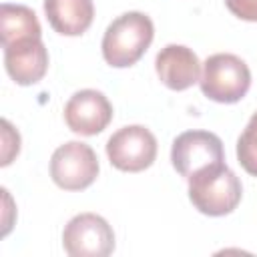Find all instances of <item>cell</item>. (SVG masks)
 I'll return each mask as SVG.
<instances>
[{
  "label": "cell",
  "instance_id": "obj_14",
  "mask_svg": "<svg viewBox=\"0 0 257 257\" xmlns=\"http://www.w3.org/2000/svg\"><path fill=\"white\" fill-rule=\"evenodd\" d=\"M2 139H4V147H2V167L10 165L12 159L20 153V135L18 131L12 128V124L4 118L2 120Z\"/></svg>",
  "mask_w": 257,
  "mask_h": 257
},
{
  "label": "cell",
  "instance_id": "obj_7",
  "mask_svg": "<svg viewBox=\"0 0 257 257\" xmlns=\"http://www.w3.org/2000/svg\"><path fill=\"white\" fill-rule=\"evenodd\" d=\"M106 157L118 171H145L157 159V139L149 128L141 124L122 126L106 141Z\"/></svg>",
  "mask_w": 257,
  "mask_h": 257
},
{
  "label": "cell",
  "instance_id": "obj_4",
  "mask_svg": "<svg viewBox=\"0 0 257 257\" xmlns=\"http://www.w3.org/2000/svg\"><path fill=\"white\" fill-rule=\"evenodd\" d=\"M50 177L64 191H82L98 177V159L86 143L68 141L50 157Z\"/></svg>",
  "mask_w": 257,
  "mask_h": 257
},
{
  "label": "cell",
  "instance_id": "obj_8",
  "mask_svg": "<svg viewBox=\"0 0 257 257\" xmlns=\"http://www.w3.org/2000/svg\"><path fill=\"white\" fill-rule=\"evenodd\" d=\"M64 120L72 133L92 137L102 133L112 120V104L100 90L84 88L74 92L64 104Z\"/></svg>",
  "mask_w": 257,
  "mask_h": 257
},
{
  "label": "cell",
  "instance_id": "obj_10",
  "mask_svg": "<svg viewBox=\"0 0 257 257\" xmlns=\"http://www.w3.org/2000/svg\"><path fill=\"white\" fill-rule=\"evenodd\" d=\"M155 68L161 82L171 90H187L201 80L199 56L183 44H167L155 58Z\"/></svg>",
  "mask_w": 257,
  "mask_h": 257
},
{
  "label": "cell",
  "instance_id": "obj_1",
  "mask_svg": "<svg viewBox=\"0 0 257 257\" xmlns=\"http://www.w3.org/2000/svg\"><path fill=\"white\" fill-rule=\"evenodd\" d=\"M155 38L153 20L143 12H124L114 18L102 36V56L114 68H126L141 60Z\"/></svg>",
  "mask_w": 257,
  "mask_h": 257
},
{
  "label": "cell",
  "instance_id": "obj_12",
  "mask_svg": "<svg viewBox=\"0 0 257 257\" xmlns=\"http://www.w3.org/2000/svg\"><path fill=\"white\" fill-rule=\"evenodd\" d=\"M0 38L2 48L24 38H42V28L34 10L22 4L4 2L0 6Z\"/></svg>",
  "mask_w": 257,
  "mask_h": 257
},
{
  "label": "cell",
  "instance_id": "obj_9",
  "mask_svg": "<svg viewBox=\"0 0 257 257\" xmlns=\"http://www.w3.org/2000/svg\"><path fill=\"white\" fill-rule=\"evenodd\" d=\"M4 66L20 86L40 82L48 70V50L42 38H24L4 46Z\"/></svg>",
  "mask_w": 257,
  "mask_h": 257
},
{
  "label": "cell",
  "instance_id": "obj_5",
  "mask_svg": "<svg viewBox=\"0 0 257 257\" xmlns=\"http://www.w3.org/2000/svg\"><path fill=\"white\" fill-rule=\"evenodd\" d=\"M171 163L181 177L191 179L209 167L225 163L223 143L209 131H185L173 141Z\"/></svg>",
  "mask_w": 257,
  "mask_h": 257
},
{
  "label": "cell",
  "instance_id": "obj_11",
  "mask_svg": "<svg viewBox=\"0 0 257 257\" xmlns=\"http://www.w3.org/2000/svg\"><path fill=\"white\" fill-rule=\"evenodd\" d=\"M44 14L54 32L80 36L92 24L94 4L92 0H44Z\"/></svg>",
  "mask_w": 257,
  "mask_h": 257
},
{
  "label": "cell",
  "instance_id": "obj_3",
  "mask_svg": "<svg viewBox=\"0 0 257 257\" xmlns=\"http://www.w3.org/2000/svg\"><path fill=\"white\" fill-rule=\"evenodd\" d=\"M199 84L207 98L221 104H233L247 94L251 86V70L239 56L217 52L205 60Z\"/></svg>",
  "mask_w": 257,
  "mask_h": 257
},
{
  "label": "cell",
  "instance_id": "obj_13",
  "mask_svg": "<svg viewBox=\"0 0 257 257\" xmlns=\"http://www.w3.org/2000/svg\"><path fill=\"white\" fill-rule=\"evenodd\" d=\"M237 161L249 175L257 177V112H253L237 139Z\"/></svg>",
  "mask_w": 257,
  "mask_h": 257
},
{
  "label": "cell",
  "instance_id": "obj_15",
  "mask_svg": "<svg viewBox=\"0 0 257 257\" xmlns=\"http://www.w3.org/2000/svg\"><path fill=\"white\" fill-rule=\"evenodd\" d=\"M231 14L241 20L257 22V0H225Z\"/></svg>",
  "mask_w": 257,
  "mask_h": 257
},
{
  "label": "cell",
  "instance_id": "obj_6",
  "mask_svg": "<svg viewBox=\"0 0 257 257\" xmlns=\"http://www.w3.org/2000/svg\"><path fill=\"white\" fill-rule=\"evenodd\" d=\"M62 247L70 257H106L114 251V233L100 215L80 213L64 225Z\"/></svg>",
  "mask_w": 257,
  "mask_h": 257
},
{
  "label": "cell",
  "instance_id": "obj_2",
  "mask_svg": "<svg viewBox=\"0 0 257 257\" xmlns=\"http://www.w3.org/2000/svg\"><path fill=\"white\" fill-rule=\"evenodd\" d=\"M189 181V199L193 207L209 217H223L237 209L243 187L239 177L225 165L209 167Z\"/></svg>",
  "mask_w": 257,
  "mask_h": 257
}]
</instances>
